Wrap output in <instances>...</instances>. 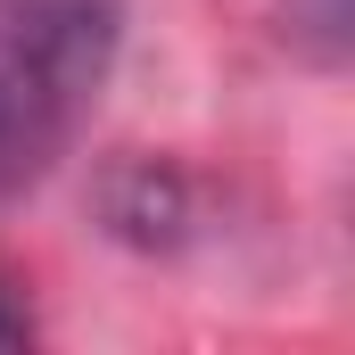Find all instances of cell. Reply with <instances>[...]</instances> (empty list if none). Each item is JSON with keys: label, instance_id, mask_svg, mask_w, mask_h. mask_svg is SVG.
Segmentation results:
<instances>
[{"label": "cell", "instance_id": "cell-2", "mask_svg": "<svg viewBox=\"0 0 355 355\" xmlns=\"http://www.w3.org/2000/svg\"><path fill=\"white\" fill-rule=\"evenodd\" d=\"M289 33H306L314 58H339L347 50V0H289Z\"/></svg>", "mask_w": 355, "mask_h": 355}, {"label": "cell", "instance_id": "cell-1", "mask_svg": "<svg viewBox=\"0 0 355 355\" xmlns=\"http://www.w3.org/2000/svg\"><path fill=\"white\" fill-rule=\"evenodd\" d=\"M116 42V0H0V207L75 149Z\"/></svg>", "mask_w": 355, "mask_h": 355}, {"label": "cell", "instance_id": "cell-3", "mask_svg": "<svg viewBox=\"0 0 355 355\" xmlns=\"http://www.w3.org/2000/svg\"><path fill=\"white\" fill-rule=\"evenodd\" d=\"M33 339V306H25V289L0 272V347H25Z\"/></svg>", "mask_w": 355, "mask_h": 355}]
</instances>
